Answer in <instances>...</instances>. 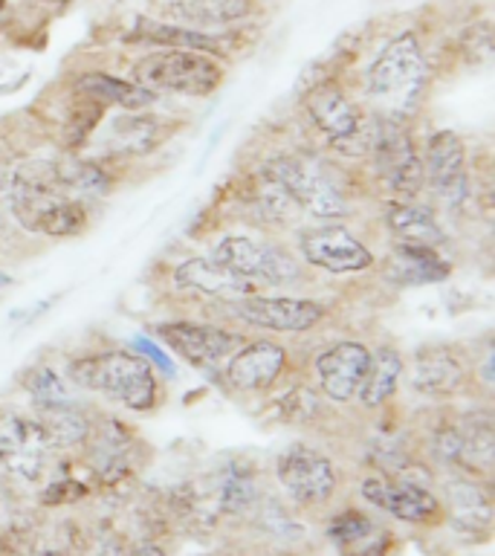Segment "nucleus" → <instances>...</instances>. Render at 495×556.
I'll use <instances>...</instances> for the list:
<instances>
[{
  "label": "nucleus",
  "mask_w": 495,
  "mask_h": 556,
  "mask_svg": "<svg viewBox=\"0 0 495 556\" xmlns=\"http://www.w3.org/2000/svg\"><path fill=\"white\" fill-rule=\"evenodd\" d=\"M426 87V59L420 43L411 33L397 35L394 41L382 47V52L373 59L368 76H365V90L373 104H380L389 116H406L415 111L420 102V93Z\"/></svg>",
  "instance_id": "1"
},
{
  "label": "nucleus",
  "mask_w": 495,
  "mask_h": 556,
  "mask_svg": "<svg viewBox=\"0 0 495 556\" xmlns=\"http://www.w3.org/2000/svg\"><path fill=\"white\" fill-rule=\"evenodd\" d=\"M69 380L87 391H99L134 412H145L156 400V377L142 356L125 351L81 356L69 365Z\"/></svg>",
  "instance_id": "2"
},
{
  "label": "nucleus",
  "mask_w": 495,
  "mask_h": 556,
  "mask_svg": "<svg viewBox=\"0 0 495 556\" xmlns=\"http://www.w3.org/2000/svg\"><path fill=\"white\" fill-rule=\"evenodd\" d=\"M134 81L148 87L151 93L165 90V93L208 96L224 81V70L206 52L163 50L151 52L134 64Z\"/></svg>",
  "instance_id": "3"
},
{
  "label": "nucleus",
  "mask_w": 495,
  "mask_h": 556,
  "mask_svg": "<svg viewBox=\"0 0 495 556\" xmlns=\"http://www.w3.org/2000/svg\"><path fill=\"white\" fill-rule=\"evenodd\" d=\"M264 177L278 182L299 203V208L310 212L313 217L333 220V217H342L347 212L342 191L333 186V180L321 172L319 165L304 160V156H278L264 168Z\"/></svg>",
  "instance_id": "4"
},
{
  "label": "nucleus",
  "mask_w": 495,
  "mask_h": 556,
  "mask_svg": "<svg viewBox=\"0 0 495 556\" xmlns=\"http://www.w3.org/2000/svg\"><path fill=\"white\" fill-rule=\"evenodd\" d=\"M215 261L234 269L238 276L250 278L252 285L281 287L299 281V264H295L284 250H278L272 243L255 241L246 235H226L224 241L215 247Z\"/></svg>",
  "instance_id": "5"
},
{
  "label": "nucleus",
  "mask_w": 495,
  "mask_h": 556,
  "mask_svg": "<svg viewBox=\"0 0 495 556\" xmlns=\"http://www.w3.org/2000/svg\"><path fill=\"white\" fill-rule=\"evenodd\" d=\"M377 172L391 191L415 198L423 186V163L417 156L408 130L397 119H377V137L371 146Z\"/></svg>",
  "instance_id": "6"
},
{
  "label": "nucleus",
  "mask_w": 495,
  "mask_h": 556,
  "mask_svg": "<svg viewBox=\"0 0 495 556\" xmlns=\"http://www.w3.org/2000/svg\"><path fill=\"white\" fill-rule=\"evenodd\" d=\"M276 472L287 495L304 507L328 502L337 490V469L321 452L310 450V446H290L287 452H281Z\"/></svg>",
  "instance_id": "7"
},
{
  "label": "nucleus",
  "mask_w": 495,
  "mask_h": 556,
  "mask_svg": "<svg viewBox=\"0 0 495 556\" xmlns=\"http://www.w3.org/2000/svg\"><path fill=\"white\" fill-rule=\"evenodd\" d=\"M429 186L446 208L467 206L469 200V174L467 154L458 134L437 130L426 148V174Z\"/></svg>",
  "instance_id": "8"
},
{
  "label": "nucleus",
  "mask_w": 495,
  "mask_h": 556,
  "mask_svg": "<svg viewBox=\"0 0 495 556\" xmlns=\"http://www.w3.org/2000/svg\"><path fill=\"white\" fill-rule=\"evenodd\" d=\"M363 498L377 510L391 513L394 519L426 525L441 519V502L426 486L411 481H394V478H365Z\"/></svg>",
  "instance_id": "9"
},
{
  "label": "nucleus",
  "mask_w": 495,
  "mask_h": 556,
  "mask_svg": "<svg viewBox=\"0 0 495 556\" xmlns=\"http://www.w3.org/2000/svg\"><path fill=\"white\" fill-rule=\"evenodd\" d=\"M234 313L250 325L278 330V333H299L313 328L325 316V307L304 299H272V295H243L232 302Z\"/></svg>",
  "instance_id": "10"
},
{
  "label": "nucleus",
  "mask_w": 495,
  "mask_h": 556,
  "mask_svg": "<svg viewBox=\"0 0 495 556\" xmlns=\"http://www.w3.org/2000/svg\"><path fill=\"white\" fill-rule=\"evenodd\" d=\"M154 330L186 363L200 365V368L220 363L224 356L234 354L243 345V339L238 333H229L224 328H212V325L172 321V325H156Z\"/></svg>",
  "instance_id": "11"
},
{
  "label": "nucleus",
  "mask_w": 495,
  "mask_h": 556,
  "mask_svg": "<svg viewBox=\"0 0 495 556\" xmlns=\"http://www.w3.org/2000/svg\"><path fill=\"white\" fill-rule=\"evenodd\" d=\"M302 255L313 267L328 269V273H359L373 264L365 243L356 241L342 226H321V229L304 232Z\"/></svg>",
  "instance_id": "12"
},
{
  "label": "nucleus",
  "mask_w": 495,
  "mask_h": 556,
  "mask_svg": "<svg viewBox=\"0 0 495 556\" xmlns=\"http://www.w3.org/2000/svg\"><path fill=\"white\" fill-rule=\"evenodd\" d=\"M52 450L50 438L41 424L24 420V417H7L0 420V460L12 472L24 478L41 476L43 458Z\"/></svg>",
  "instance_id": "13"
},
{
  "label": "nucleus",
  "mask_w": 495,
  "mask_h": 556,
  "mask_svg": "<svg viewBox=\"0 0 495 556\" xmlns=\"http://www.w3.org/2000/svg\"><path fill=\"white\" fill-rule=\"evenodd\" d=\"M368 363H371V354L359 342H339V345L328 348L316 359V371H319L325 394L330 400H337V403L354 400L356 391H359V382L368 371Z\"/></svg>",
  "instance_id": "14"
},
{
  "label": "nucleus",
  "mask_w": 495,
  "mask_h": 556,
  "mask_svg": "<svg viewBox=\"0 0 495 556\" xmlns=\"http://www.w3.org/2000/svg\"><path fill=\"white\" fill-rule=\"evenodd\" d=\"M330 545L339 556H385L391 551V530L359 510H345L328 525Z\"/></svg>",
  "instance_id": "15"
},
{
  "label": "nucleus",
  "mask_w": 495,
  "mask_h": 556,
  "mask_svg": "<svg viewBox=\"0 0 495 556\" xmlns=\"http://www.w3.org/2000/svg\"><path fill=\"white\" fill-rule=\"evenodd\" d=\"M174 278H177V285L191 287L198 293L220 295V299H232V302L234 299H243V295L258 293V285H252L250 278L238 276L234 269H229L215 258L182 261Z\"/></svg>",
  "instance_id": "16"
},
{
  "label": "nucleus",
  "mask_w": 495,
  "mask_h": 556,
  "mask_svg": "<svg viewBox=\"0 0 495 556\" xmlns=\"http://www.w3.org/2000/svg\"><path fill=\"white\" fill-rule=\"evenodd\" d=\"M284 348L272 345V342H252L246 348H238L226 374L234 389L261 391L278 380V374L284 371Z\"/></svg>",
  "instance_id": "17"
},
{
  "label": "nucleus",
  "mask_w": 495,
  "mask_h": 556,
  "mask_svg": "<svg viewBox=\"0 0 495 556\" xmlns=\"http://www.w3.org/2000/svg\"><path fill=\"white\" fill-rule=\"evenodd\" d=\"M307 113L333 142L351 137L363 125V113L333 81H321L307 93Z\"/></svg>",
  "instance_id": "18"
},
{
  "label": "nucleus",
  "mask_w": 495,
  "mask_h": 556,
  "mask_svg": "<svg viewBox=\"0 0 495 556\" xmlns=\"http://www.w3.org/2000/svg\"><path fill=\"white\" fill-rule=\"evenodd\" d=\"M252 0H165V15L189 29L229 26L252 12Z\"/></svg>",
  "instance_id": "19"
},
{
  "label": "nucleus",
  "mask_w": 495,
  "mask_h": 556,
  "mask_svg": "<svg viewBox=\"0 0 495 556\" xmlns=\"http://www.w3.org/2000/svg\"><path fill=\"white\" fill-rule=\"evenodd\" d=\"M449 273L452 267L432 247H408V243H399L389 264L391 281L406 287L437 285L443 278H449Z\"/></svg>",
  "instance_id": "20"
},
{
  "label": "nucleus",
  "mask_w": 495,
  "mask_h": 556,
  "mask_svg": "<svg viewBox=\"0 0 495 556\" xmlns=\"http://www.w3.org/2000/svg\"><path fill=\"white\" fill-rule=\"evenodd\" d=\"M389 229L394 232V238H399V243H408V247H441L446 241L441 224L434 220V215L429 208L415 206V203H394L389 208Z\"/></svg>",
  "instance_id": "21"
},
{
  "label": "nucleus",
  "mask_w": 495,
  "mask_h": 556,
  "mask_svg": "<svg viewBox=\"0 0 495 556\" xmlns=\"http://www.w3.org/2000/svg\"><path fill=\"white\" fill-rule=\"evenodd\" d=\"M128 452V434L122 432V426H116V420H107L96 434V441H90V464H93L96 476L102 478L104 484L122 481L130 469Z\"/></svg>",
  "instance_id": "22"
},
{
  "label": "nucleus",
  "mask_w": 495,
  "mask_h": 556,
  "mask_svg": "<svg viewBox=\"0 0 495 556\" xmlns=\"http://www.w3.org/2000/svg\"><path fill=\"white\" fill-rule=\"evenodd\" d=\"M76 90L85 93L87 99H96V102L102 104H119V108H128V111H142V108H148L156 99V93H151L148 87L137 85V81H125V78L107 76V73H85L76 81Z\"/></svg>",
  "instance_id": "23"
},
{
  "label": "nucleus",
  "mask_w": 495,
  "mask_h": 556,
  "mask_svg": "<svg viewBox=\"0 0 495 556\" xmlns=\"http://www.w3.org/2000/svg\"><path fill=\"white\" fill-rule=\"evenodd\" d=\"M446 495H449L452 521L467 533H486L490 521H493V504L490 495L472 481H449L446 484Z\"/></svg>",
  "instance_id": "24"
},
{
  "label": "nucleus",
  "mask_w": 495,
  "mask_h": 556,
  "mask_svg": "<svg viewBox=\"0 0 495 556\" xmlns=\"http://www.w3.org/2000/svg\"><path fill=\"white\" fill-rule=\"evenodd\" d=\"M128 41L142 43H160L168 50H191V52H220V43L212 35L200 33V29H189L180 24H156V21H137L134 33L128 35Z\"/></svg>",
  "instance_id": "25"
},
{
  "label": "nucleus",
  "mask_w": 495,
  "mask_h": 556,
  "mask_svg": "<svg viewBox=\"0 0 495 556\" xmlns=\"http://www.w3.org/2000/svg\"><path fill=\"white\" fill-rule=\"evenodd\" d=\"M399 377H403V359L394 348H380L377 354H371L368 371H365L363 382H359V400L365 406H380L394 394Z\"/></svg>",
  "instance_id": "26"
},
{
  "label": "nucleus",
  "mask_w": 495,
  "mask_h": 556,
  "mask_svg": "<svg viewBox=\"0 0 495 556\" xmlns=\"http://www.w3.org/2000/svg\"><path fill=\"white\" fill-rule=\"evenodd\" d=\"M415 386L423 394H452L464 382V368L446 351H423L415 365Z\"/></svg>",
  "instance_id": "27"
},
{
  "label": "nucleus",
  "mask_w": 495,
  "mask_h": 556,
  "mask_svg": "<svg viewBox=\"0 0 495 556\" xmlns=\"http://www.w3.org/2000/svg\"><path fill=\"white\" fill-rule=\"evenodd\" d=\"M41 426L52 446H76V443H85L90 438V424L76 406L52 408V412H47V424Z\"/></svg>",
  "instance_id": "28"
},
{
  "label": "nucleus",
  "mask_w": 495,
  "mask_h": 556,
  "mask_svg": "<svg viewBox=\"0 0 495 556\" xmlns=\"http://www.w3.org/2000/svg\"><path fill=\"white\" fill-rule=\"evenodd\" d=\"M255 478L246 469H229L224 478H220V486H217V507L224 513H243L250 510L252 502H255Z\"/></svg>",
  "instance_id": "29"
},
{
  "label": "nucleus",
  "mask_w": 495,
  "mask_h": 556,
  "mask_svg": "<svg viewBox=\"0 0 495 556\" xmlns=\"http://www.w3.org/2000/svg\"><path fill=\"white\" fill-rule=\"evenodd\" d=\"M26 389H29L33 400L43 408V412L73 406V397H69L67 386L61 382V377L52 371V368H38V371L29 374Z\"/></svg>",
  "instance_id": "30"
},
{
  "label": "nucleus",
  "mask_w": 495,
  "mask_h": 556,
  "mask_svg": "<svg viewBox=\"0 0 495 556\" xmlns=\"http://www.w3.org/2000/svg\"><path fill=\"white\" fill-rule=\"evenodd\" d=\"M87 495V486L78 484V481H59V484L47 486V493H43V502L47 504H64V502H76Z\"/></svg>",
  "instance_id": "31"
},
{
  "label": "nucleus",
  "mask_w": 495,
  "mask_h": 556,
  "mask_svg": "<svg viewBox=\"0 0 495 556\" xmlns=\"http://www.w3.org/2000/svg\"><path fill=\"white\" fill-rule=\"evenodd\" d=\"M137 348L148 356V359H151V363H156V368H160V371L174 374V363L163 354V351H160V348L154 345V342H148V339H137Z\"/></svg>",
  "instance_id": "32"
},
{
  "label": "nucleus",
  "mask_w": 495,
  "mask_h": 556,
  "mask_svg": "<svg viewBox=\"0 0 495 556\" xmlns=\"http://www.w3.org/2000/svg\"><path fill=\"white\" fill-rule=\"evenodd\" d=\"M128 556H165V554H163V547H156V545H151V542H145V545H139L137 551Z\"/></svg>",
  "instance_id": "33"
},
{
  "label": "nucleus",
  "mask_w": 495,
  "mask_h": 556,
  "mask_svg": "<svg viewBox=\"0 0 495 556\" xmlns=\"http://www.w3.org/2000/svg\"><path fill=\"white\" fill-rule=\"evenodd\" d=\"M99 556H128V554H125V547H122L119 542H107V545H102Z\"/></svg>",
  "instance_id": "34"
},
{
  "label": "nucleus",
  "mask_w": 495,
  "mask_h": 556,
  "mask_svg": "<svg viewBox=\"0 0 495 556\" xmlns=\"http://www.w3.org/2000/svg\"><path fill=\"white\" fill-rule=\"evenodd\" d=\"M38 556H61V554H52V551H43V554H38Z\"/></svg>",
  "instance_id": "35"
},
{
  "label": "nucleus",
  "mask_w": 495,
  "mask_h": 556,
  "mask_svg": "<svg viewBox=\"0 0 495 556\" xmlns=\"http://www.w3.org/2000/svg\"><path fill=\"white\" fill-rule=\"evenodd\" d=\"M59 3H64V0H59Z\"/></svg>",
  "instance_id": "36"
}]
</instances>
